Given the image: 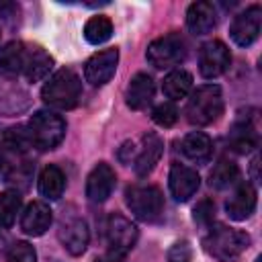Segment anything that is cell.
Returning a JSON list of instances; mask_svg holds the SVG:
<instances>
[{"mask_svg":"<svg viewBox=\"0 0 262 262\" xmlns=\"http://www.w3.org/2000/svg\"><path fill=\"white\" fill-rule=\"evenodd\" d=\"M117 63H119V49H115V47L94 53V55L86 61V68H84V78H86V82H90L92 86H102V84H106V82L115 76Z\"/></svg>","mask_w":262,"mask_h":262,"instance_id":"cell-10","label":"cell"},{"mask_svg":"<svg viewBox=\"0 0 262 262\" xmlns=\"http://www.w3.org/2000/svg\"><path fill=\"white\" fill-rule=\"evenodd\" d=\"M51 219H53V215H51L49 205H45L43 201H33L27 205V209L20 215V229L27 235L39 237L49 229Z\"/></svg>","mask_w":262,"mask_h":262,"instance_id":"cell-15","label":"cell"},{"mask_svg":"<svg viewBox=\"0 0 262 262\" xmlns=\"http://www.w3.org/2000/svg\"><path fill=\"white\" fill-rule=\"evenodd\" d=\"M41 98L47 106L57 111L74 108L82 98V82L76 72L59 70L41 88Z\"/></svg>","mask_w":262,"mask_h":262,"instance_id":"cell-2","label":"cell"},{"mask_svg":"<svg viewBox=\"0 0 262 262\" xmlns=\"http://www.w3.org/2000/svg\"><path fill=\"white\" fill-rule=\"evenodd\" d=\"M137 242V227L123 215L113 213L106 219V252L102 262H123Z\"/></svg>","mask_w":262,"mask_h":262,"instance_id":"cell-4","label":"cell"},{"mask_svg":"<svg viewBox=\"0 0 262 262\" xmlns=\"http://www.w3.org/2000/svg\"><path fill=\"white\" fill-rule=\"evenodd\" d=\"M29 133L33 145L41 151L55 149L66 137V121L53 111H37L29 121Z\"/></svg>","mask_w":262,"mask_h":262,"instance_id":"cell-5","label":"cell"},{"mask_svg":"<svg viewBox=\"0 0 262 262\" xmlns=\"http://www.w3.org/2000/svg\"><path fill=\"white\" fill-rule=\"evenodd\" d=\"M237 180H239V168H237V164L231 162V160H219V162L215 164V168L211 170V174H209V184H211L215 190L229 188V186H233Z\"/></svg>","mask_w":262,"mask_h":262,"instance_id":"cell-25","label":"cell"},{"mask_svg":"<svg viewBox=\"0 0 262 262\" xmlns=\"http://www.w3.org/2000/svg\"><path fill=\"white\" fill-rule=\"evenodd\" d=\"M192 260V248L186 239L176 242L168 250V262H190Z\"/></svg>","mask_w":262,"mask_h":262,"instance_id":"cell-32","label":"cell"},{"mask_svg":"<svg viewBox=\"0 0 262 262\" xmlns=\"http://www.w3.org/2000/svg\"><path fill=\"white\" fill-rule=\"evenodd\" d=\"M127 207L139 221H156L164 211V194L158 186L151 184H139L131 186L125 192Z\"/></svg>","mask_w":262,"mask_h":262,"instance_id":"cell-6","label":"cell"},{"mask_svg":"<svg viewBox=\"0 0 262 262\" xmlns=\"http://www.w3.org/2000/svg\"><path fill=\"white\" fill-rule=\"evenodd\" d=\"M186 119L190 125L205 127L215 123L223 113V94L217 84L199 86L186 102Z\"/></svg>","mask_w":262,"mask_h":262,"instance_id":"cell-3","label":"cell"},{"mask_svg":"<svg viewBox=\"0 0 262 262\" xmlns=\"http://www.w3.org/2000/svg\"><path fill=\"white\" fill-rule=\"evenodd\" d=\"M258 143V135H256V127L250 119H239L229 135V145L239 151V154H248L250 149H254Z\"/></svg>","mask_w":262,"mask_h":262,"instance_id":"cell-23","label":"cell"},{"mask_svg":"<svg viewBox=\"0 0 262 262\" xmlns=\"http://www.w3.org/2000/svg\"><path fill=\"white\" fill-rule=\"evenodd\" d=\"M192 217H194V221H196L199 225L209 227V225L213 223V219H215V205H213L209 199L196 203V207H194V211H192Z\"/></svg>","mask_w":262,"mask_h":262,"instance_id":"cell-31","label":"cell"},{"mask_svg":"<svg viewBox=\"0 0 262 262\" xmlns=\"http://www.w3.org/2000/svg\"><path fill=\"white\" fill-rule=\"evenodd\" d=\"M53 68V57L49 53H45L41 47H33L27 49V59H25V76L29 82H39L43 80L49 70Z\"/></svg>","mask_w":262,"mask_h":262,"instance_id":"cell-21","label":"cell"},{"mask_svg":"<svg viewBox=\"0 0 262 262\" xmlns=\"http://www.w3.org/2000/svg\"><path fill=\"white\" fill-rule=\"evenodd\" d=\"M111 35H113V23H111V18L100 16V14L98 16H92L86 23V27H84V37L92 45H100V43L108 41Z\"/></svg>","mask_w":262,"mask_h":262,"instance_id":"cell-26","label":"cell"},{"mask_svg":"<svg viewBox=\"0 0 262 262\" xmlns=\"http://www.w3.org/2000/svg\"><path fill=\"white\" fill-rule=\"evenodd\" d=\"M162 90L170 100H180L184 96H188V92L192 90V76L186 70H172L164 82H162Z\"/></svg>","mask_w":262,"mask_h":262,"instance_id":"cell-24","label":"cell"},{"mask_svg":"<svg viewBox=\"0 0 262 262\" xmlns=\"http://www.w3.org/2000/svg\"><path fill=\"white\" fill-rule=\"evenodd\" d=\"M162 154H164V141L160 139V135L145 133L143 141H141V147H139V151L135 156V164H133L135 174L141 176V178L147 176L156 168V164L160 162Z\"/></svg>","mask_w":262,"mask_h":262,"instance_id":"cell-16","label":"cell"},{"mask_svg":"<svg viewBox=\"0 0 262 262\" xmlns=\"http://www.w3.org/2000/svg\"><path fill=\"white\" fill-rule=\"evenodd\" d=\"M20 205H23V199L16 190L0 192V227H10L14 223Z\"/></svg>","mask_w":262,"mask_h":262,"instance_id":"cell-27","label":"cell"},{"mask_svg":"<svg viewBox=\"0 0 262 262\" xmlns=\"http://www.w3.org/2000/svg\"><path fill=\"white\" fill-rule=\"evenodd\" d=\"M59 242L61 246L72 254V256H80L86 252L88 242H90V231L84 219L80 217H63L61 225H59Z\"/></svg>","mask_w":262,"mask_h":262,"instance_id":"cell-12","label":"cell"},{"mask_svg":"<svg viewBox=\"0 0 262 262\" xmlns=\"http://www.w3.org/2000/svg\"><path fill=\"white\" fill-rule=\"evenodd\" d=\"M217 25V12L215 6L207 0L192 2L186 10V27L192 35H207Z\"/></svg>","mask_w":262,"mask_h":262,"instance_id":"cell-17","label":"cell"},{"mask_svg":"<svg viewBox=\"0 0 262 262\" xmlns=\"http://www.w3.org/2000/svg\"><path fill=\"white\" fill-rule=\"evenodd\" d=\"M115 182H117L115 170L104 162L96 164L92 168V172L88 174V178H86V196H88V201L104 203L113 194Z\"/></svg>","mask_w":262,"mask_h":262,"instance_id":"cell-13","label":"cell"},{"mask_svg":"<svg viewBox=\"0 0 262 262\" xmlns=\"http://www.w3.org/2000/svg\"><path fill=\"white\" fill-rule=\"evenodd\" d=\"M168 186H170L172 196L178 203H186L199 190L201 178L194 168H188L184 164H172L170 174H168Z\"/></svg>","mask_w":262,"mask_h":262,"instance_id":"cell-11","label":"cell"},{"mask_svg":"<svg viewBox=\"0 0 262 262\" xmlns=\"http://www.w3.org/2000/svg\"><path fill=\"white\" fill-rule=\"evenodd\" d=\"M260 27H262V8H260V4H252L244 12L233 16L231 27H229V35H231L235 45L250 47L258 39Z\"/></svg>","mask_w":262,"mask_h":262,"instance_id":"cell-8","label":"cell"},{"mask_svg":"<svg viewBox=\"0 0 262 262\" xmlns=\"http://www.w3.org/2000/svg\"><path fill=\"white\" fill-rule=\"evenodd\" d=\"M2 141H4V145L8 149L18 151V154H23L29 147H33V139H31L29 127H25V125H16V127L6 129L4 135H2Z\"/></svg>","mask_w":262,"mask_h":262,"instance_id":"cell-28","label":"cell"},{"mask_svg":"<svg viewBox=\"0 0 262 262\" xmlns=\"http://www.w3.org/2000/svg\"><path fill=\"white\" fill-rule=\"evenodd\" d=\"M66 176L57 166H45L39 174V192L47 201H57L63 194Z\"/></svg>","mask_w":262,"mask_h":262,"instance_id":"cell-22","label":"cell"},{"mask_svg":"<svg viewBox=\"0 0 262 262\" xmlns=\"http://www.w3.org/2000/svg\"><path fill=\"white\" fill-rule=\"evenodd\" d=\"M147 61L156 70H168L184 61L186 57V43L178 33H168L164 37H158L149 43L145 51Z\"/></svg>","mask_w":262,"mask_h":262,"instance_id":"cell-7","label":"cell"},{"mask_svg":"<svg viewBox=\"0 0 262 262\" xmlns=\"http://www.w3.org/2000/svg\"><path fill=\"white\" fill-rule=\"evenodd\" d=\"M6 262H37V252L27 242H16L6 252Z\"/></svg>","mask_w":262,"mask_h":262,"instance_id":"cell-30","label":"cell"},{"mask_svg":"<svg viewBox=\"0 0 262 262\" xmlns=\"http://www.w3.org/2000/svg\"><path fill=\"white\" fill-rule=\"evenodd\" d=\"M151 119L160 127H172L178 121V108L174 106V102H160L158 106H154Z\"/></svg>","mask_w":262,"mask_h":262,"instance_id":"cell-29","label":"cell"},{"mask_svg":"<svg viewBox=\"0 0 262 262\" xmlns=\"http://www.w3.org/2000/svg\"><path fill=\"white\" fill-rule=\"evenodd\" d=\"M117 156H119V160H121L123 164H129V162H131V158H135V156H137L135 143H133V141H125V143L119 147Z\"/></svg>","mask_w":262,"mask_h":262,"instance_id":"cell-33","label":"cell"},{"mask_svg":"<svg viewBox=\"0 0 262 262\" xmlns=\"http://www.w3.org/2000/svg\"><path fill=\"white\" fill-rule=\"evenodd\" d=\"M205 252L219 262H235L248 248L250 235L239 229H231L223 223L211 227V231L203 239Z\"/></svg>","mask_w":262,"mask_h":262,"instance_id":"cell-1","label":"cell"},{"mask_svg":"<svg viewBox=\"0 0 262 262\" xmlns=\"http://www.w3.org/2000/svg\"><path fill=\"white\" fill-rule=\"evenodd\" d=\"M182 154L196 164H207L211 160L213 154V143L209 139V135L201 133V131H192L182 139Z\"/></svg>","mask_w":262,"mask_h":262,"instance_id":"cell-20","label":"cell"},{"mask_svg":"<svg viewBox=\"0 0 262 262\" xmlns=\"http://www.w3.org/2000/svg\"><path fill=\"white\" fill-rule=\"evenodd\" d=\"M256 188L250 182H239L235 186V190L231 192V196L225 201V211L229 215V219L233 221H244L248 219L254 209H256Z\"/></svg>","mask_w":262,"mask_h":262,"instance_id":"cell-14","label":"cell"},{"mask_svg":"<svg viewBox=\"0 0 262 262\" xmlns=\"http://www.w3.org/2000/svg\"><path fill=\"white\" fill-rule=\"evenodd\" d=\"M27 47L20 41H10L0 47V74L6 78H14L25 70Z\"/></svg>","mask_w":262,"mask_h":262,"instance_id":"cell-19","label":"cell"},{"mask_svg":"<svg viewBox=\"0 0 262 262\" xmlns=\"http://www.w3.org/2000/svg\"><path fill=\"white\" fill-rule=\"evenodd\" d=\"M229 61H231V55H229L227 45L223 41H217V39L209 41V43L203 45L201 55H199L201 76L207 78V80H213L229 68Z\"/></svg>","mask_w":262,"mask_h":262,"instance_id":"cell-9","label":"cell"},{"mask_svg":"<svg viewBox=\"0 0 262 262\" xmlns=\"http://www.w3.org/2000/svg\"><path fill=\"white\" fill-rule=\"evenodd\" d=\"M154 92H156V84L151 76H147L145 72L135 74L127 86V106L133 111H143L154 100Z\"/></svg>","mask_w":262,"mask_h":262,"instance_id":"cell-18","label":"cell"}]
</instances>
